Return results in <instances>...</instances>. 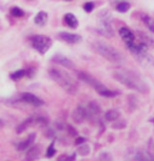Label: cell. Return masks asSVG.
<instances>
[{
    "instance_id": "6",
    "label": "cell",
    "mask_w": 154,
    "mask_h": 161,
    "mask_svg": "<svg viewBox=\"0 0 154 161\" xmlns=\"http://www.w3.org/2000/svg\"><path fill=\"white\" fill-rule=\"evenodd\" d=\"M118 34L121 36V39L123 40V42L127 45V47H131L135 43V34L127 27H122L119 30H118Z\"/></svg>"
},
{
    "instance_id": "27",
    "label": "cell",
    "mask_w": 154,
    "mask_h": 161,
    "mask_svg": "<svg viewBox=\"0 0 154 161\" xmlns=\"http://www.w3.org/2000/svg\"><path fill=\"white\" fill-rule=\"evenodd\" d=\"M29 1H31V0H29Z\"/></svg>"
},
{
    "instance_id": "25",
    "label": "cell",
    "mask_w": 154,
    "mask_h": 161,
    "mask_svg": "<svg viewBox=\"0 0 154 161\" xmlns=\"http://www.w3.org/2000/svg\"><path fill=\"white\" fill-rule=\"evenodd\" d=\"M84 141H86V138H83V137H78V138L76 140V142H75V144H76V146H77V144L80 146V144H83Z\"/></svg>"
},
{
    "instance_id": "21",
    "label": "cell",
    "mask_w": 154,
    "mask_h": 161,
    "mask_svg": "<svg viewBox=\"0 0 154 161\" xmlns=\"http://www.w3.org/2000/svg\"><path fill=\"white\" fill-rule=\"evenodd\" d=\"M11 16H14V17H17V18H20V17H23L24 16V11L22 10V8H20V7H12L11 8Z\"/></svg>"
},
{
    "instance_id": "8",
    "label": "cell",
    "mask_w": 154,
    "mask_h": 161,
    "mask_svg": "<svg viewBox=\"0 0 154 161\" xmlns=\"http://www.w3.org/2000/svg\"><path fill=\"white\" fill-rule=\"evenodd\" d=\"M58 39L63 42H66V43H71V45H74V43H78L82 41V37H81V35H77V34H72V33H66V31H61L59 33L58 35Z\"/></svg>"
},
{
    "instance_id": "4",
    "label": "cell",
    "mask_w": 154,
    "mask_h": 161,
    "mask_svg": "<svg viewBox=\"0 0 154 161\" xmlns=\"http://www.w3.org/2000/svg\"><path fill=\"white\" fill-rule=\"evenodd\" d=\"M77 76L81 80H83L84 83H87L89 87H92L98 93L100 94L101 96H105V97H114V96H118L119 93L116 92V90H112L107 88L106 86H104L100 80H98L96 78H94L92 75H89L88 72H84V71H78L77 72Z\"/></svg>"
},
{
    "instance_id": "18",
    "label": "cell",
    "mask_w": 154,
    "mask_h": 161,
    "mask_svg": "<svg viewBox=\"0 0 154 161\" xmlns=\"http://www.w3.org/2000/svg\"><path fill=\"white\" fill-rule=\"evenodd\" d=\"M34 123H35V119H34V118H28V119H26L24 121H22L20 125L16 128V132H17V134H22V132L26 131L29 126H31Z\"/></svg>"
},
{
    "instance_id": "2",
    "label": "cell",
    "mask_w": 154,
    "mask_h": 161,
    "mask_svg": "<svg viewBox=\"0 0 154 161\" xmlns=\"http://www.w3.org/2000/svg\"><path fill=\"white\" fill-rule=\"evenodd\" d=\"M48 75H49V77H51L64 92H66L67 94L75 95L77 93V90H78L77 83H76L74 80V78H72L70 75H67L66 72L61 71L59 69H49Z\"/></svg>"
},
{
    "instance_id": "15",
    "label": "cell",
    "mask_w": 154,
    "mask_h": 161,
    "mask_svg": "<svg viewBox=\"0 0 154 161\" xmlns=\"http://www.w3.org/2000/svg\"><path fill=\"white\" fill-rule=\"evenodd\" d=\"M40 146H33L31 148H29L26 158L28 160H36L40 156Z\"/></svg>"
},
{
    "instance_id": "1",
    "label": "cell",
    "mask_w": 154,
    "mask_h": 161,
    "mask_svg": "<svg viewBox=\"0 0 154 161\" xmlns=\"http://www.w3.org/2000/svg\"><path fill=\"white\" fill-rule=\"evenodd\" d=\"M113 77L116 80H118L123 86H125L134 92H137L141 94L149 93V87L147 86V83L130 69H124V67L116 69L113 71Z\"/></svg>"
},
{
    "instance_id": "26",
    "label": "cell",
    "mask_w": 154,
    "mask_h": 161,
    "mask_svg": "<svg viewBox=\"0 0 154 161\" xmlns=\"http://www.w3.org/2000/svg\"><path fill=\"white\" fill-rule=\"evenodd\" d=\"M64 1H71V0H64Z\"/></svg>"
},
{
    "instance_id": "12",
    "label": "cell",
    "mask_w": 154,
    "mask_h": 161,
    "mask_svg": "<svg viewBox=\"0 0 154 161\" xmlns=\"http://www.w3.org/2000/svg\"><path fill=\"white\" fill-rule=\"evenodd\" d=\"M119 117H121V112L118 109H110L104 115V120L107 123H112V121L118 120Z\"/></svg>"
},
{
    "instance_id": "7",
    "label": "cell",
    "mask_w": 154,
    "mask_h": 161,
    "mask_svg": "<svg viewBox=\"0 0 154 161\" xmlns=\"http://www.w3.org/2000/svg\"><path fill=\"white\" fill-rule=\"evenodd\" d=\"M20 101L26 102L28 105H31V106H35V107H39V106H42L45 102L42 99H40L39 96L31 94V93H22L20 95Z\"/></svg>"
},
{
    "instance_id": "14",
    "label": "cell",
    "mask_w": 154,
    "mask_h": 161,
    "mask_svg": "<svg viewBox=\"0 0 154 161\" xmlns=\"http://www.w3.org/2000/svg\"><path fill=\"white\" fill-rule=\"evenodd\" d=\"M64 23L66 24L67 27L72 28V29H76L78 27V20L75 17L74 14H64Z\"/></svg>"
},
{
    "instance_id": "13",
    "label": "cell",
    "mask_w": 154,
    "mask_h": 161,
    "mask_svg": "<svg viewBox=\"0 0 154 161\" xmlns=\"http://www.w3.org/2000/svg\"><path fill=\"white\" fill-rule=\"evenodd\" d=\"M140 18H141V20L143 22V24L148 28V30L154 34V18L153 17H151V16L147 14H141Z\"/></svg>"
},
{
    "instance_id": "22",
    "label": "cell",
    "mask_w": 154,
    "mask_h": 161,
    "mask_svg": "<svg viewBox=\"0 0 154 161\" xmlns=\"http://www.w3.org/2000/svg\"><path fill=\"white\" fill-rule=\"evenodd\" d=\"M78 154L83 155V156H86V155L89 154V147H88L87 144H83L82 147L78 148Z\"/></svg>"
},
{
    "instance_id": "23",
    "label": "cell",
    "mask_w": 154,
    "mask_h": 161,
    "mask_svg": "<svg viewBox=\"0 0 154 161\" xmlns=\"http://www.w3.org/2000/svg\"><path fill=\"white\" fill-rule=\"evenodd\" d=\"M55 154V148H54V143H52L49 147L47 148V152H46V156L47 158H52Z\"/></svg>"
},
{
    "instance_id": "17",
    "label": "cell",
    "mask_w": 154,
    "mask_h": 161,
    "mask_svg": "<svg viewBox=\"0 0 154 161\" xmlns=\"http://www.w3.org/2000/svg\"><path fill=\"white\" fill-rule=\"evenodd\" d=\"M137 34L142 42H145L149 47H154V35H149V34L142 33V31H137Z\"/></svg>"
},
{
    "instance_id": "20",
    "label": "cell",
    "mask_w": 154,
    "mask_h": 161,
    "mask_svg": "<svg viewBox=\"0 0 154 161\" xmlns=\"http://www.w3.org/2000/svg\"><path fill=\"white\" fill-rule=\"evenodd\" d=\"M26 75H27V71L23 70V69H20V70H17V71L12 72V74L10 75V77H11L12 80H20V78H23Z\"/></svg>"
},
{
    "instance_id": "3",
    "label": "cell",
    "mask_w": 154,
    "mask_h": 161,
    "mask_svg": "<svg viewBox=\"0 0 154 161\" xmlns=\"http://www.w3.org/2000/svg\"><path fill=\"white\" fill-rule=\"evenodd\" d=\"M92 47L98 54H100L102 58L107 59L108 61L113 63V64H123L124 63V57L118 52L116 48L110 46L108 43L104 42V41H94L92 43Z\"/></svg>"
},
{
    "instance_id": "11",
    "label": "cell",
    "mask_w": 154,
    "mask_h": 161,
    "mask_svg": "<svg viewBox=\"0 0 154 161\" xmlns=\"http://www.w3.org/2000/svg\"><path fill=\"white\" fill-rule=\"evenodd\" d=\"M35 138H36V135L30 134L27 138L24 140V141H20V143H17V144H16V149H17V150H20H20H28L29 147L34 143Z\"/></svg>"
},
{
    "instance_id": "9",
    "label": "cell",
    "mask_w": 154,
    "mask_h": 161,
    "mask_svg": "<svg viewBox=\"0 0 154 161\" xmlns=\"http://www.w3.org/2000/svg\"><path fill=\"white\" fill-rule=\"evenodd\" d=\"M72 119L77 124H82L86 119H88L86 106H78V107L75 108L74 112H72Z\"/></svg>"
},
{
    "instance_id": "16",
    "label": "cell",
    "mask_w": 154,
    "mask_h": 161,
    "mask_svg": "<svg viewBox=\"0 0 154 161\" xmlns=\"http://www.w3.org/2000/svg\"><path fill=\"white\" fill-rule=\"evenodd\" d=\"M47 20H48V14H47V12H45V11H40L39 14L35 16V18H34L35 24H36V25H40V27L46 25Z\"/></svg>"
},
{
    "instance_id": "10",
    "label": "cell",
    "mask_w": 154,
    "mask_h": 161,
    "mask_svg": "<svg viewBox=\"0 0 154 161\" xmlns=\"http://www.w3.org/2000/svg\"><path fill=\"white\" fill-rule=\"evenodd\" d=\"M52 61L58 64V65H61V66L66 67V69H75V64L71 59H69L65 55H61V54H55L53 58H52Z\"/></svg>"
},
{
    "instance_id": "5",
    "label": "cell",
    "mask_w": 154,
    "mask_h": 161,
    "mask_svg": "<svg viewBox=\"0 0 154 161\" xmlns=\"http://www.w3.org/2000/svg\"><path fill=\"white\" fill-rule=\"evenodd\" d=\"M30 43L35 51L43 55L52 46V39L43 35H34L30 37Z\"/></svg>"
},
{
    "instance_id": "24",
    "label": "cell",
    "mask_w": 154,
    "mask_h": 161,
    "mask_svg": "<svg viewBox=\"0 0 154 161\" xmlns=\"http://www.w3.org/2000/svg\"><path fill=\"white\" fill-rule=\"evenodd\" d=\"M94 3H92V1H89V3H86L84 5H83V10L86 11V12H92L94 10Z\"/></svg>"
},
{
    "instance_id": "19",
    "label": "cell",
    "mask_w": 154,
    "mask_h": 161,
    "mask_svg": "<svg viewBox=\"0 0 154 161\" xmlns=\"http://www.w3.org/2000/svg\"><path fill=\"white\" fill-rule=\"evenodd\" d=\"M116 10L118 11V12H122V14H124V12H128L129 10H130V4L125 1V0H122L119 3H117L116 4Z\"/></svg>"
}]
</instances>
